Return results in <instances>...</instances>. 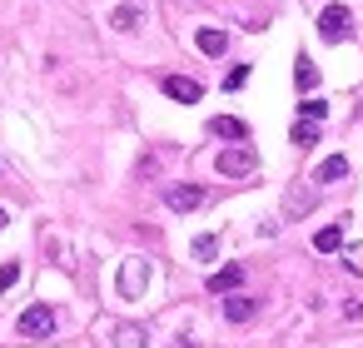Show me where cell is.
<instances>
[{
  "instance_id": "obj_1",
  "label": "cell",
  "mask_w": 363,
  "mask_h": 348,
  "mask_svg": "<svg viewBox=\"0 0 363 348\" xmlns=\"http://www.w3.org/2000/svg\"><path fill=\"white\" fill-rule=\"evenodd\" d=\"M214 169H219L224 179H244V174L259 169V155H254V145H229V150H219Z\"/></svg>"
},
{
  "instance_id": "obj_2",
  "label": "cell",
  "mask_w": 363,
  "mask_h": 348,
  "mask_svg": "<svg viewBox=\"0 0 363 348\" xmlns=\"http://www.w3.org/2000/svg\"><path fill=\"white\" fill-rule=\"evenodd\" d=\"M16 328H21V338H35V343H40V338L55 333V308H50V303H30V308L16 318Z\"/></svg>"
},
{
  "instance_id": "obj_3",
  "label": "cell",
  "mask_w": 363,
  "mask_h": 348,
  "mask_svg": "<svg viewBox=\"0 0 363 348\" xmlns=\"http://www.w3.org/2000/svg\"><path fill=\"white\" fill-rule=\"evenodd\" d=\"M348 30H353L348 6H323V16H318V35H323L328 45H338V40H348Z\"/></svg>"
},
{
  "instance_id": "obj_4",
  "label": "cell",
  "mask_w": 363,
  "mask_h": 348,
  "mask_svg": "<svg viewBox=\"0 0 363 348\" xmlns=\"http://www.w3.org/2000/svg\"><path fill=\"white\" fill-rule=\"evenodd\" d=\"M150 284V264L145 259H125L120 264V298H140Z\"/></svg>"
},
{
  "instance_id": "obj_5",
  "label": "cell",
  "mask_w": 363,
  "mask_h": 348,
  "mask_svg": "<svg viewBox=\"0 0 363 348\" xmlns=\"http://www.w3.org/2000/svg\"><path fill=\"white\" fill-rule=\"evenodd\" d=\"M164 204H169L174 214H194V209L204 204V189H199V184H169V189H164Z\"/></svg>"
},
{
  "instance_id": "obj_6",
  "label": "cell",
  "mask_w": 363,
  "mask_h": 348,
  "mask_svg": "<svg viewBox=\"0 0 363 348\" xmlns=\"http://www.w3.org/2000/svg\"><path fill=\"white\" fill-rule=\"evenodd\" d=\"M164 95L179 100V105H199L204 100V85L199 80H184V75H164Z\"/></svg>"
},
{
  "instance_id": "obj_7",
  "label": "cell",
  "mask_w": 363,
  "mask_h": 348,
  "mask_svg": "<svg viewBox=\"0 0 363 348\" xmlns=\"http://www.w3.org/2000/svg\"><path fill=\"white\" fill-rule=\"evenodd\" d=\"M209 135H214V140L249 145V125H244V120H234V115H214V120H209Z\"/></svg>"
},
{
  "instance_id": "obj_8",
  "label": "cell",
  "mask_w": 363,
  "mask_h": 348,
  "mask_svg": "<svg viewBox=\"0 0 363 348\" xmlns=\"http://www.w3.org/2000/svg\"><path fill=\"white\" fill-rule=\"evenodd\" d=\"M110 26H115L120 35H135V30L145 26V6H135V0H130V6H115V11H110Z\"/></svg>"
},
{
  "instance_id": "obj_9",
  "label": "cell",
  "mask_w": 363,
  "mask_h": 348,
  "mask_svg": "<svg viewBox=\"0 0 363 348\" xmlns=\"http://www.w3.org/2000/svg\"><path fill=\"white\" fill-rule=\"evenodd\" d=\"M254 313H259V298H249V293H229L224 298V318L229 323H249Z\"/></svg>"
},
{
  "instance_id": "obj_10",
  "label": "cell",
  "mask_w": 363,
  "mask_h": 348,
  "mask_svg": "<svg viewBox=\"0 0 363 348\" xmlns=\"http://www.w3.org/2000/svg\"><path fill=\"white\" fill-rule=\"evenodd\" d=\"M239 284H244V269H239V264H229V269H214V274H209V293H234Z\"/></svg>"
},
{
  "instance_id": "obj_11",
  "label": "cell",
  "mask_w": 363,
  "mask_h": 348,
  "mask_svg": "<svg viewBox=\"0 0 363 348\" xmlns=\"http://www.w3.org/2000/svg\"><path fill=\"white\" fill-rule=\"evenodd\" d=\"M110 338H115V348H145V343H150V333H145L140 323H115Z\"/></svg>"
},
{
  "instance_id": "obj_12",
  "label": "cell",
  "mask_w": 363,
  "mask_h": 348,
  "mask_svg": "<svg viewBox=\"0 0 363 348\" xmlns=\"http://www.w3.org/2000/svg\"><path fill=\"white\" fill-rule=\"evenodd\" d=\"M194 45H199L204 55H224V50H229V35H224V30H214V26H204V30L194 35Z\"/></svg>"
},
{
  "instance_id": "obj_13",
  "label": "cell",
  "mask_w": 363,
  "mask_h": 348,
  "mask_svg": "<svg viewBox=\"0 0 363 348\" xmlns=\"http://www.w3.org/2000/svg\"><path fill=\"white\" fill-rule=\"evenodd\" d=\"M333 179H348V159H343V155H328V159L318 164V184H333Z\"/></svg>"
},
{
  "instance_id": "obj_14",
  "label": "cell",
  "mask_w": 363,
  "mask_h": 348,
  "mask_svg": "<svg viewBox=\"0 0 363 348\" xmlns=\"http://www.w3.org/2000/svg\"><path fill=\"white\" fill-rule=\"evenodd\" d=\"M313 249H318V254H333V249H343V229H338V224H323V229L313 234Z\"/></svg>"
},
{
  "instance_id": "obj_15",
  "label": "cell",
  "mask_w": 363,
  "mask_h": 348,
  "mask_svg": "<svg viewBox=\"0 0 363 348\" xmlns=\"http://www.w3.org/2000/svg\"><path fill=\"white\" fill-rule=\"evenodd\" d=\"M294 85H298V90H313V85H318V70H313V60H308V55H298V60H294Z\"/></svg>"
},
{
  "instance_id": "obj_16",
  "label": "cell",
  "mask_w": 363,
  "mask_h": 348,
  "mask_svg": "<svg viewBox=\"0 0 363 348\" xmlns=\"http://www.w3.org/2000/svg\"><path fill=\"white\" fill-rule=\"evenodd\" d=\"M289 140H294L298 150H308V145H318V120H298V125L289 130Z\"/></svg>"
},
{
  "instance_id": "obj_17",
  "label": "cell",
  "mask_w": 363,
  "mask_h": 348,
  "mask_svg": "<svg viewBox=\"0 0 363 348\" xmlns=\"http://www.w3.org/2000/svg\"><path fill=\"white\" fill-rule=\"evenodd\" d=\"M189 254H194V259H199V264H209V259H214V254H219V234H199V239H194V244H189Z\"/></svg>"
},
{
  "instance_id": "obj_18",
  "label": "cell",
  "mask_w": 363,
  "mask_h": 348,
  "mask_svg": "<svg viewBox=\"0 0 363 348\" xmlns=\"http://www.w3.org/2000/svg\"><path fill=\"white\" fill-rule=\"evenodd\" d=\"M313 199H318L313 189H289V214H308V209H313Z\"/></svg>"
},
{
  "instance_id": "obj_19",
  "label": "cell",
  "mask_w": 363,
  "mask_h": 348,
  "mask_svg": "<svg viewBox=\"0 0 363 348\" xmlns=\"http://www.w3.org/2000/svg\"><path fill=\"white\" fill-rule=\"evenodd\" d=\"M343 269L363 279V244H348V249H343Z\"/></svg>"
},
{
  "instance_id": "obj_20",
  "label": "cell",
  "mask_w": 363,
  "mask_h": 348,
  "mask_svg": "<svg viewBox=\"0 0 363 348\" xmlns=\"http://www.w3.org/2000/svg\"><path fill=\"white\" fill-rule=\"evenodd\" d=\"M249 85V65H234L229 75H224V90H244Z\"/></svg>"
},
{
  "instance_id": "obj_21",
  "label": "cell",
  "mask_w": 363,
  "mask_h": 348,
  "mask_svg": "<svg viewBox=\"0 0 363 348\" xmlns=\"http://www.w3.org/2000/svg\"><path fill=\"white\" fill-rule=\"evenodd\" d=\"M323 115H328L323 100H303V105H298V120H323Z\"/></svg>"
},
{
  "instance_id": "obj_22",
  "label": "cell",
  "mask_w": 363,
  "mask_h": 348,
  "mask_svg": "<svg viewBox=\"0 0 363 348\" xmlns=\"http://www.w3.org/2000/svg\"><path fill=\"white\" fill-rule=\"evenodd\" d=\"M16 279H21V264H16V259L0 264V288H16Z\"/></svg>"
},
{
  "instance_id": "obj_23",
  "label": "cell",
  "mask_w": 363,
  "mask_h": 348,
  "mask_svg": "<svg viewBox=\"0 0 363 348\" xmlns=\"http://www.w3.org/2000/svg\"><path fill=\"white\" fill-rule=\"evenodd\" d=\"M343 318L348 323H363V298H343Z\"/></svg>"
},
{
  "instance_id": "obj_24",
  "label": "cell",
  "mask_w": 363,
  "mask_h": 348,
  "mask_svg": "<svg viewBox=\"0 0 363 348\" xmlns=\"http://www.w3.org/2000/svg\"><path fill=\"white\" fill-rule=\"evenodd\" d=\"M0 229H6V209H0Z\"/></svg>"
},
{
  "instance_id": "obj_25",
  "label": "cell",
  "mask_w": 363,
  "mask_h": 348,
  "mask_svg": "<svg viewBox=\"0 0 363 348\" xmlns=\"http://www.w3.org/2000/svg\"><path fill=\"white\" fill-rule=\"evenodd\" d=\"M0 169H6V159H0Z\"/></svg>"
}]
</instances>
